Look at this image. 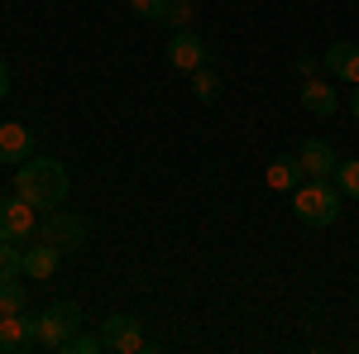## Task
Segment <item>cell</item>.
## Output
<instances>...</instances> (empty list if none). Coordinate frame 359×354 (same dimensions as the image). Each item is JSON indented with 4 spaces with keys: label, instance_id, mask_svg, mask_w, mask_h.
Here are the masks:
<instances>
[{
    "label": "cell",
    "instance_id": "16",
    "mask_svg": "<svg viewBox=\"0 0 359 354\" xmlns=\"http://www.w3.org/2000/svg\"><path fill=\"white\" fill-rule=\"evenodd\" d=\"M331 182L340 187V196H355V201H359V158H350V163H335Z\"/></svg>",
    "mask_w": 359,
    "mask_h": 354
},
{
    "label": "cell",
    "instance_id": "5",
    "mask_svg": "<svg viewBox=\"0 0 359 354\" xmlns=\"http://www.w3.org/2000/svg\"><path fill=\"white\" fill-rule=\"evenodd\" d=\"M39 240H48L53 249L72 254V249H82V245H86V220L57 206V211H48V220L39 225Z\"/></svg>",
    "mask_w": 359,
    "mask_h": 354
},
{
    "label": "cell",
    "instance_id": "11",
    "mask_svg": "<svg viewBox=\"0 0 359 354\" xmlns=\"http://www.w3.org/2000/svg\"><path fill=\"white\" fill-rule=\"evenodd\" d=\"M321 62L331 67L340 82L359 86V43H345V39H340V43H331V48L321 53Z\"/></svg>",
    "mask_w": 359,
    "mask_h": 354
},
{
    "label": "cell",
    "instance_id": "9",
    "mask_svg": "<svg viewBox=\"0 0 359 354\" xmlns=\"http://www.w3.org/2000/svg\"><path fill=\"white\" fill-rule=\"evenodd\" d=\"M57 264H62V249H53L48 240H39V245L25 249V264H20V268H25V278H34V282H48L57 273Z\"/></svg>",
    "mask_w": 359,
    "mask_h": 354
},
{
    "label": "cell",
    "instance_id": "8",
    "mask_svg": "<svg viewBox=\"0 0 359 354\" xmlns=\"http://www.w3.org/2000/svg\"><path fill=\"white\" fill-rule=\"evenodd\" d=\"M34 350V316L15 311V316H0V354H25Z\"/></svg>",
    "mask_w": 359,
    "mask_h": 354
},
{
    "label": "cell",
    "instance_id": "4",
    "mask_svg": "<svg viewBox=\"0 0 359 354\" xmlns=\"http://www.w3.org/2000/svg\"><path fill=\"white\" fill-rule=\"evenodd\" d=\"M29 235H39V206H29L25 196H0V240L25 245Z\"/></svg>",
    "mask_w": 359,
    "mask_h": 354
},
{
    "label": "cell",
    "instance_id": "13",
    "mask_svg": "<svg viewBox=\"0 0 359 354\" xmlns=\"http://www.w3.org/2000/svg\"><path fill=\"white\" fill-rule=\"evenodd\" d=\"M302 106L311 110V115H321V120H326V115L340 110V96H335L321 77H306V82H302Z\"/></svg>",
    "mask_w": 359,
    "mask_h": 354
},
{
    "label": "cell",
    "instance_id": "1",
    "mask_svg": "<svg viewBox=\"0 0 359 354\" xmlns=\"http://www.w3.org/2000/svg\"><path fill=\"white\" fill-rule=\"evenodd\" d=\"M15 196H25L39 211H57L67 201V168L57 158H25L15 168Z\"/></svg>",
    "mask_w": 359,
    "mask_h": 354
},
{
    "label": "cell",
    "instance_id": "22",
    "mask_svg": "<svg viewBox=\"0 0 359 354\" xmlns=\"http://www.w3.org/2000/svg\"><path fill=\"white\" fill-rule=\"evenodd\" d=\"M10 86H15V77H10V62H5V57H0V101H5V96H10Z\"/></svg>",
    "mask_w": 359,
    "mask_h": 354
},
{
    "label": "cell",
    "instance_id": "18",
    "mask_svg": "<svg viewBox=\"0 0 359 354\" xmlns=\"http://www.w3.org/2000/svg\"><path fill=\"white\" fill-rule=\"evenodd\" d=\"M25 282H15V278H5L0 282V316H15V311H25Z\"/></svg>",
    "mask_w": 359,
    "mask_h": 354
},
{
    "label": "cell",
    "instance_id": "24",
    "mask_svg": "<svg viewBox=\"0 0 359 354\" xmlns=\"http://www.w3.org/2000/svg\"><path fill=\"white\" fill-rule=\"evenodd\" d=\"M350 110H355V120H359V91H355V96H350Z\"/></svg>",
    "mask_w": 359,
    "mask_h": 354
},
{
    "label": "cell",
    "instance_id": "23",
    "mask_svg": "<svg viewBox=\"0 0 359 354\" xmlns=\"http://www.w3.org/2000/svg\"><path fill=\"white\" fill-rule=\"evenodd\" d=\"M297 72H302V77H316V72H321V62L306 53V57H297Z\"/></svg>",
    "mask_w": 359,
    "mask_h": 354
},
{
    "label": "cell",
    "instance_id": "20",
    "mask_svg": "<svg viewBox=\"0 0 359 354\" xmlns=\"http://www.w3.org/2000/svg\"><path fill=\"white\" fill-rule=\"evenodd\" d=\"M20 264H25V249H15V245L0 240V282H5V278H25Z\"/></svg>",
    "mask_w": 359,
    "mask_h": 354
},
{
    "label": "cell",
    "instance_id": "12",
    "mask_svg": "<svg viewBox=\"0 0 359 354\" xmlns=\"http://www.w3.org/2000/svg\"><path fill=\"white\" fill-rule=\"evenodd\" d=\"M297 163H302L306 177H331L335 172V149L326 139H306L302 149H297Z\"/></svg>",
    "mask_w": 359,
    "mask_h": 354
},
{
    "label": "cell",
    "instance_id": "21",
    "mask_svg": "<svg viewBox=\"0 0 359 354\" xmlns=\"http://www.w3.org/2000/svg\"><path fill=\"white\" fill-rule=\"evenodd\" d=\"M130 10L139 20H149V25H163L168 20V0H130Z\"/></svg>",
    "mask_w": 359,
    "mask_h": 354
},
{
    "label": "cell",
    "instance_id": "3",
    "mask_svg": "<svg viewBox=\"0 0 359 354\" xmlns=\"http://www.w3.org/2000/svg\"><path fill=\"white\" fill-rule=\"evenodd\" d=\"M72 330H82V306L77 301H53L48 311L34 316V350H62Z\"/></svg>",
    "mask_w": 359,
    "mask_h": 354
},
{
    "label": "cell",
    "instance_id": "15",
    "mask_svg": "<svg viewBox=\"0 0 359 354\" xmlns=\"http://www.w3.org/2000/svg\"><path fill=\"white\" fill-rule=\"evenodd\" d=\"M192 96L201 101V106H211V101L221 96V77H216L211 67H196L192 72Z\"/></svg>",
    "mask_w": 359,
    "mask_h": 354
},
{
    "label": "cell",
    "instance_id": "6",
    "mask_svg": "<svg viewBox=\"0 0 359 354\" xmlns=\"http://www.w3.org/2000/svg\"><path fill=\"white\" fill-rule=\"evenodd\" d=\"M101 340H106V350H111V354H144V350H154V345L144 340L139 321H135V316H125V311H115V316L101 321Z\"/></svg>",
    "mask_w": 359,
    "mask_h": 354
},
{
    "label": "cell",
    "instance_id": "10",
    "mask_svg": "<svg viewBox=\"0 0 359 354\" xmlns=\"http://www.w3.org/2000/svg\"><path fill=\"white\" fill-rule=\"evenodd\" d=\"M29 149H34V135H29L25 125H15V120H5L0 125V163L20 168L29 158Z\"/></svg>",
    "mask_w": 359,
    "mask_h": 354
},
{
    "label": "cell",
    "instance_id": "17",
    "mask_svg": "<svg viewBox=\"0 0 359 354\" xmlns=\"http://www.w3.org/2000/svg\"><path fill=\"white\" fill-rule=\"evenodd\" d=\"M101 350H106V340H101V335H91V330H72V335H67V345H62L57 354H101Z\"/></svg>",
    "mask_w": 359,
    "mask_h": 354
},
{
    "label": "cell",
    "instance_id": "19",
    "mask_svg": "<svg viewBox=\"0 0 359 354\" xmlns=\"http://www.w3.org/2000/svg\"><path fill=\"white\" fill-rule=\"evenodd\" d=\"M168 29H192L196 25V5L192 0H168Z\"/></svg>",
    "mask_w": 359,
    "mask_h": 354
},
{
    "label": "cell",
    "instance_id": "2",
    "mask_svg": "<svg viewBox=\"0 0 359 354\" xmlns=\"http://www.w3.org/2000/svg\"><path fill=\"white\" fill-rule=\"evenodd\" d=\"M340 187H335L331 177H302L297 187H292V216L302 220V225H335L340 216Z\"/></svg>",
    "mask_w": 359,
    "mask_h": 354
},
{
    "label": "cell",
    "instance_id": "7",
    "mask_svg": "<svg viewBox=\"0 0 359 354\" xmlns=\"http://www.w3.org/2000/svg\"><path fill=\"white\" fill-rule=\"evenodd\" d=\"M168 67H177V72L206 67V39H201L196 29H177V34L168 39Z\"/></svg>",
    "mask_w": 359,
    "mask_h": 354
},
{
    "label": "cell",
    "instance_id": "14",
    "mask_svg": "<svg viewBox=\"0 0 359 354\" xmlns=\"http://www.w3.org/2000/svg\"><path fill=\"white\" fill-rule=\"evenodd\" d=\"M302 177H306V172H302V163H297V154H292V158L283 154V158L269 163V187H273V191H287V196H292V187H297Z\"/></svg>",
    "mask_w": 359,
    "mask_h": 354
}]
</instances>
